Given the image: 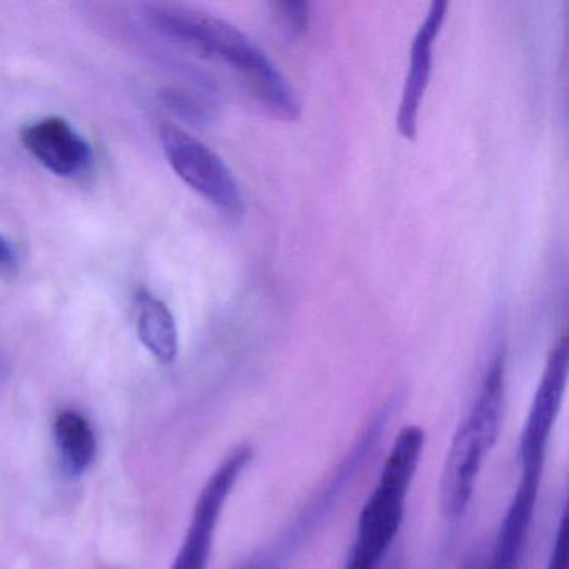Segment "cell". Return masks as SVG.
<instances>
[{"instance_id":"1","label":"cell","mask_w":569,"mask_h":569,"mask_svg":"<svg viewBox=\"0 0 569 569\" xmlns=\"http://www.w3.org/2000/svg\"><path fill=\"white\" fill-rule=\"evenodd\" d=\"M146 18L171 41L232 69L252 98L274 118L296 121L301 116V104L291 82L268 54L231 22L199 9L172 4L148 6Z\"/></svg>"},{"instance_id":"2","label":"cell","mask_w":569,"mask_h":569,"mask_svg":"<svg viewBox=\"0 0 569 569\" xmlns=\"http://www.w3.org/2000/svg\"><path fill=\"white\" fill-rule=\"evenodd\" d=\"M505 401L506 365L502 356H496L449 445L439 482V506L446 518H461L471 505L486 456L501 435Z\"/></svg>"},{"instance_id":"3","label":"cell","mask_w":569,"mask_h":569,"mask_svg":"<svg viewBox=\"0 0 569 569\" xmlns=\"http://www.w3.org/2000/svg\"><path fill=\"white\" fill-rule=\"evenodd\" d=\"M425 429L408 425L398 432L375 489L369 495L345 569H379L405 519L406 498L425 451Z\"/></svg>"},{"instance_id":"4","label":"cell","mask_w":569,"mask_h":569,"mask_svg":"<svg viewBox=\"0 0 569 569\" xmlns=\"http://www.w3.org/2000/svg\"><path fill=\"white\" fill-rule=\"evenodd\" d=\"M161 142L169 164L192 191L226 214L238 218L244 212L234 174L204 142L172 124L162 126Z\"/></svg>"},{"instance_id":"5","label":"cell","mask_w":569,"mask_h":569,"mask_svg":"<svg viewBox=\"0 0 569 569\" xmlns=\"http://www.w3.org/2000/svg\"><path fill=\"white\" fill-rule=\"evenodd\" d=\"M252 448L248 445L232 449L199 492L191 525L171 569H208L214 545L216 529L229 496L234 491L246 468L251 465Z\"/></svg>"},{"instance_id":"6","label":"cell","mask_w":569,"mask_h":569,"mask_svg":"<svg viewBox=\"0 0 569 569\" xmlns=\"http://www.w3.org/2000/svg\"><path fill=\"white\" fill-rule=\"evenodd\" d=\"M569 375V349L566 339H561L549 352L545 371L539 379L535 398L529 406L521 439H519L518 461L521 475L542 476L549 438L555 429L556 419L561 411Z\"/></svg>"},{"instance_id":"7","label":"cell","mask_w":569,"mask_h":569,"mask_svg":"<svg viewBox=\"0 0 569 569\" xmlns=\"http://www.w3.org/2000/svg\"><path fill=\"white\" fill-rule=\"evenodd\" d=\"M448 8L449 4L446 0L432 2L428 16L412 39L408 74H406L401 102H399L398 116H396L399 134L408 141H415L416 134H418L419 111H421V102L425 99L432 72V46L445 24Z\"/></svg>"},{"instance_id":"8","label":"cell","mask_w":569,"mask_h":569,"mask_svg":"<svg viewBox=\"0 0 569 569\" xmlns=\"http://www.w3.org/2000/svg\"><path fill=\"white\" fill-rule=\"evenodd\" d=\"M26 149L54 174L69 178L89 168L91 146L61 118H48L28 126L22 132Z\"/></svg>"},{"instance_id":"9","label":"cell","mask_w":569,"mask_h":569,"mask_svg":"<svg viewBox=\"0 0 569 569\" xmlns=\"http://www.w3.org/2000/svg\"><path fill=\"white\" fill-rule=\"evenodd\" d=\"M52 432L66 471L72 476L84 475L98 451V439L88 418L76 409H62L56 416Z\"/></svg>"},{"instance_id":"10","label":"cell","mask_w":569,"mask_h":569,"mask_svg":"<svg viewBox=\"0 0 569 569\" xmlns=\"http://www.w3.org/2000/svg\"><path fill=\"white\" fill-rule=\"evenodd\" d=\"M138 335L142 345L162 365L178 358L179 335L174 316L166 302L149 292L138 296Z\"/></svg>"},{"instance_id":"11","label":"cell","mask_w":569,"mask_h":569,"mask_svg":"<svg viewBox=\"0 0 569 569\" xmlns=\"http://www.w3.org/2000/svg\"><path fill=\"white\" fill-rule=\"evenodd\" d=\"M276 14L281 19L282 26L291 34L301 36L308 31L309 4L308 2H276L272 4Z\"/></svg>"},{"instance_id":"12","label":"cell","mask_w":569,"mask_h":569,"mask_svg":"<svg viewBox=\"0 0 569 569\" xmlns=\"http://www.w3.org/2000/svg\"><path fill=\"white\" fill-rule=\"evenodd\" d=\"M546 569H568V526H566V516H562L561 521H559L555 545H552L551 556H549Z\"/></svg>"},{"instance_id":"13","label":"cell","mask_w":569,"mask_h":569,"mask_svg":"<svg viewBox=\"0 0 569 569\" xmlns=\"http://www.w3.org/2000/svg\"><path fill=\"white\" fill-rule=\"evenodd\" d=\"M12 256H14V252H12L9 242L6 241L4 238H0V268H2V266H8L9 262H11Z\"/></svg>"},{"instance_id":"14","label":"cell","mask_w":569,"mask_h":569,"mask_svg":"<svg viewBox=\"0 0 569 569\" xmlns=\"http://www.w3.org/2000/svg\"><path fill=\"white\" fill-rule=\"evenodd\" d=\"M241 569H266V568H262V566L251 565V566H244V568H241Z\"/></svg>"}]
</instances>
